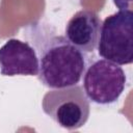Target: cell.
Returning <instances> with one entry per match:
<instances>
[{
    "label": "cell",
    "mask_w": 133,
    "mask_h": 133,
    "mask_svg": "<svg viewBox=\"0 0 133 133\" xmlns=\"http://www.w3.org/2000/svg\"><path fill=\"white\" fill-rule=\"evenodd\" d=\"M37 45L38 80L49 88H62L80 82L86 57L64 35H51Z\"/></svg>",
    "instance_id": "cell-1"
},
{
    "label": "cell",
    "mask_w": 133,
    "mask_h": 133,
    "mask_svg": "<svg viewBox=\"0 0 133 133\" xmlns=\"http://www.w3.org/2000/svg\"><path fill=\"white\" fill-rule=\"evenodd\" d=\"M43 111L58 126L70 131L83 127L90 113V104L83 87L72 85L52 88L42 100Z\"/></svg>",
    "instance_id": "cell-2"
},
{
    "label": "cell",
    "mask_w": 133,
    "mask_h": 133,
    "mask_svg": "<svg viewBox=\"0 0 133 133\" xmlns=\"http://www.w3.org/2000/svg\"><path fill=\"white\" fill-rule=\"evenodd\" d=\"M98 53L119 65L133 61V11L123 9L108 16L103 22L98 41Z\"/></svg>",
    "instance_id": "cell-3"
},
{
    "label": "cell",
    "mask_w": 133,
    "mask_h": 133,
    "mask_svg": "<svg viewBox=\"0 0 133 133\" xmlns=\"http://www.w3.org/2000/svg\"><path fill=\"white\" fill-rule=\"evenodd\" d=\"M127 82L123 68L107 59L91 62L83 74V90L87 99L99 105H110L118 100Z\"/></svg>",
    "instance_id": "cell-4"
},
{
    "label": "cell",
    "mask_w": 133,
    "mask_h": 133,
    "mask_svg": "<svg viewBox=\"0 0 133 133\" xmlns=\"http://www.w3.org/2000/svg\"><path fill=\"white\" fill-rule=\"evenodd\" d=\"M38 57L27 42L9 38L0 47V74L2 76H37Z\"/></svg>",
    "instance_id": "cell-5"
},
{
    "label": "cell",
    "mask_w": 133,
    "mask_h": 133,
    "mask_svg": "<svg viewBox=\"0 0 133 133\" xmlns=\"http://www.w3.org/2000/svg\"><path fill=\"white\" fill-rule=\"evenodd\" d=\"M102 21L99 15L89 9L75 12L65 25L64 36L83 53H91L98 45Z\"/></svg>",
    "instance_id": "cell-6"
},
{
    "label": "cell",
    "mask_w": 133,
    "mask_h": 133,
    "mask_svg": "<svg viewBox=\"0 0 133 133\" xmlns=\"http://www.w3.org/2000/svg\"><path fill=\"white\" fill-rule=\"evenodd\" d=\"M112 1L119 10H123V9H131L133 0H112Z\"/></svg>",
    "instance_id": "cell-7"
}]
</instances>
